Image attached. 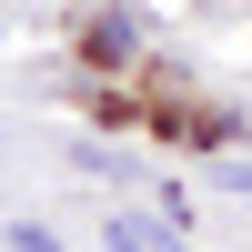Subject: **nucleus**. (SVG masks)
<instances>
[{"instance_id": "obj_1", "label": "nucleus", "mask_w": 252, "mask_h": 252, "mask_svg": "<svg viewBox=\"0 0 252 252\" xmlns=\"http://www.w3.org/2000/svg\"><path fill=\"white\" fill-rule=\"evenodd\" d=\"M101 242H111V252H192L161 212H111V232H101Z\"/></svg>"}, {"instance_id": "obj_2", "label": "nucleus", "mask_w": 252, "mask_h": 252, "mask_svg": "<svg viewBox=\"0 0 252 252\" xmlns=\"http://www.w3.org/2000/svg\"><path fill=\"white\" fill-rule=\"evenodd\" d=\"M0 242H10V252H61V232H51V222H10Z\"/></svg>"}]
</instances>
